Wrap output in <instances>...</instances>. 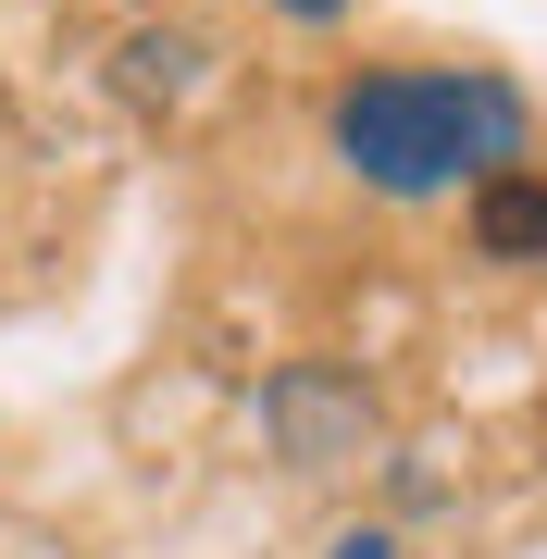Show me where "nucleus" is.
Wrapping results in <instances>:
<instances>
[{"label":"nucleus","mask_w":547,"mask_h":559,"mask_svg":"<svg viewBox=\"0 0 547 559\" xmlns=\"http://www.w3.org/2000/svg\"><path fill=\"white\" fill-rule=\"evenodd\" d=\"M324 150L373 200H473L535 162V100L498 62H348L324 100Z\"/></svg>","instance_id":"nucleus-1"},{"label":"nucleus","mask_w":547,"mask_h":559,"mask_svg":"<svg viewBox=\"0 0 547 559\" xmlns=\"http://www.w3.org/2000/svg\"><path fill=\"white\" fill-rule=\"evenodd\" d=\"M249 423H262V460L299 473V485L311 473H361V460L385 448V399H373V373H348V360H274Z\"/></svg>","instance_id":"nucleus-2"},{"label":"nucleus","mask_w":547,"mask_h":559,"mask_svg":"<svg viewBox=\"0 0 547 559\" xmlns=\"http://www.w3.org/2000/svg\"><path fill=\"white\" fill-rule=\"evenodd\" d=\"M461 237H473V261H498V274H535V261H547V162L486 175L461 200Z\"/></svg>","instance_id":"nucleus-3"},{"label":"nucleus","mask_w":547,"mask_h":559,"mask_svg":"<svg viewBox=\"0 0 547 559\" xmlns=\"http://www.w3.org/2000/svg\"><path fill=\"white\" fill-rule=\"evenodd\" d=\"M200 62H212L200 25H138V38H124V100H138V112L200 100Z\"/></svg>","instance_id":"nucleus-4"},{"label":"nucleus","mask_w":547,"mask_h":559,"mask_svg":"<svg viewBox=\"0 0 547 559\" xmlns=\"http://www.w3.org/2000/svg\"><path fill=\"white\" fill-rule=\"evenodd\" d=\"M324 559H411V535H399V522H336V535H324Z\"/></svg>","instance_id":"nucleus-5"},{"label":"nucleus","mask_w":547,"mask_h":559,"mask_svg":"<svg viewBox=\"0 0 547 559\" xmlns=\"http://www.w3.org/2000/svg\"><path fill=\"white\" fill-rule=\"evenodd\" d=\"M262 13H286V25H311V38H324V25H348V0H262Z\"/></svg>","instance_id":"nucleus-6"}]
</instances>
